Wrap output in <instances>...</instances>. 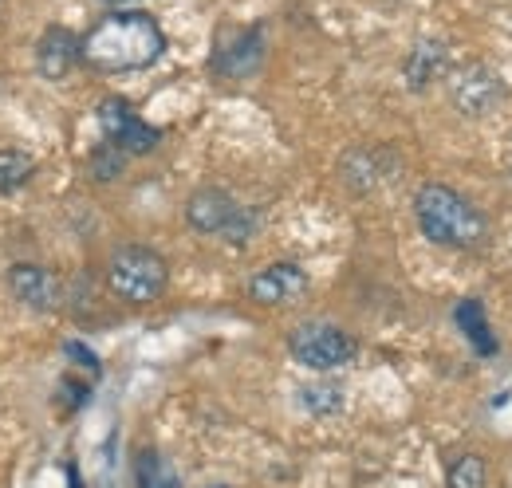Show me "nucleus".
I'll return each instance as SVG.
<instances>
[{"label": "nucleus", "mask_w": 512, "mask_h": 488, "mask_svg": "<svg viewBox=\"0 0 512 488\" xmlns=\"http://www.w3.org/2000/svg\"><path fill=\"white\" fill-rule=\"evenodd\" d=\"M304 292H308V272L300 264H292V260L264 264L253 280H249V300L260 307L296 304Z\"/></svg>", "instance_id": "1a4fd4ad"}, {"label": "nucleus", "mask_w": 512, "mask_h": 488, "mask_svg": "<svg viewBox=\"0 0 512 488\" xmlns=\"http://www.w3.org/2000/svg\"><path fill=\"white\" fill-rule=\"evenodd\" d=\"M288 351L300 366H312V370H339L359 355V343L335 327V323H323V319H308L300 327H292L288 335Z\"/></svg>", "instance_id": "39448f33"}, {"label": "nucleus", "mask_w": 512, "mask_h": 488, "mask_svg": "<svg viewBox=\"0 0 512 488\" xmlns=\"http://www.w3.org/2000/svg\"><path fill=\"white\" fill-rule=\"evenodd\" d=\"M186 221L205 237H225L229 244H245L256 233V213L245 209L233 193L205 185L186 201Z\"/></svg>", "instance_id": "20e7f679"}, {"label": "nucleus", "mask_w": 512, "mask_h": 488, "mask_svg": "<svg viewBox=\"0 0 512 488\" xmlns=\"http://www.w3.org/2000/svg\"><path fill=\"white\" fill-rule=\"evenodd\" d=\"M446 71V52H442V44H418L414 52H410V60H406V83H410V91H422L426 83H434L438 75Z\"/></svg>", "instance_id": "ddd939ff"}, {"label": "nucleus", "mask_w": 512, "mask_h": 488, "mask_svg": "<svg viewBox=\"0 0 512 488\" xmlns=\"http://www.w3.org/2000/svg\"><path fill=\"white\" fill-rule=\"evenodd\" d=\"M99 126H103L107 142H111L115 150H123L127 158L130 154H150V150L162 142V130L150 126V122L142 119L127 99H119V95H111V99L99 103Z\"/></svg>", "instance_id": "423d86ee"}, {"label": "nucleus", "mask_w": 512, "mask_h": 488, "mask_svg": "<svg viewBox=\"0 0 512 488\" xmlns=\"http://www.w3.org/2000/svg\"><path fill=\"white\" fill-rule=\"evenodd\" d=\"M449 488H485V461L477 453H465L449 465Z\"/></svg>", "instance_id": "dca6fc26"}, {"label": "nucleus", "mask_w": 512, "mask_h": 488, "mask_svg": "<svg viewBox=\"0 0 512 488\" xmlns=\"http://www.w3.org/2000/svg\"><path fill=\"white\" fill-rule=\"evenodd\" d=\"M414 221L438 248H477L485 241V213L442 182H426L414 193Z\"/></svg>", "instance_id": "f03ea898"}, {"label": "nucleus", "mask_w": 512, "mask_h": 488, "mask_svg": "<svg viewBox=\"0 0 512 488\" xmlns=\"http://www.w3.org/2000/svg\"><path fill=\"white\" fill-rule=\"evenodd\" d=\"M67 355H71V359H79V363L87 366L91 374H99V359H95V355H91L83 343H67Z\"/></svg>", "instance_id": "6ab92c4d"}, {"label": "nucleus", "mask_w": 512, "mask_h": 488, "mask_svg": "<svg viewBox=\"0 0 512 488\" xmlns=\"http://www.w3.org/2000/svg\"><path fill=\"white\" fill-rule=\"evenodd\" d=\"M123 166H127V154L115 150L111 142H103V146L91 154V174H95L99 182H115V178L123 174Z\"/></svg>", "instance_id": "f3484780"}, {"label": "nucleus", "mask_w": 512, "mask_h": 488, "mask_svg": "<svg viewBox=\"0 0 512 488\" xmlns=\"http://www.w3.org/2000/svg\"><path fill=\"white\" fill-rule=\"evenodd\" d=\"M103 4H115V8H127V4H138V0H103Z\"/></svg>", "instance_id": "aec40b11"}, {"label": "nucleus", "mask_w": 512, "mask_h": 488, "mask_svg": "<svg viewBox=\"0 0 512 488\" xmlns=\"http://www.w3.org/2000/svg\"><path fill=\"white\" fill-rule=\"evenodd\" d=\"M213 488H225V485H213Z\"/></svg>", "instance_id": "412c9836"}, {"label": "nucleus", "mask_w": 512, "mask_h": 488, "mask_svg": "<svg viewBox=\"0 0 512 488\" xmlns=\"http://www.w3.org/2000/svg\"><path fill=\"white\" fill-rule=\"evenodd\" d=\"M134 481H138V488H182L174 465H170L158 449H142V453H138V461H134Z\"/></svg>", "instance_id": "4468645a"}, {"label": "nucleus", "mask_w": 512, "mask_h": 488, "mask_svg": "<svg viewBox=\"0 0 512 488\" xmlns=\"http://www.w3.org/2000/svg\"><path fill=\"white\" fill-rule=\"evenodd\" d=\"M166 32L150 12L119 8L83 36V63L103 75H127L162 60Z\"/></svg>", "instance_id": "f257e3e1"}, {"label": "nucleus", "mask_w": 512, "mask_h": 488, "mask_svg": "<svg viewBox=\"0 0 512 488\" xmlns=\"http://www.w3.org/2000/svg\"><path fill=\"white\" fill-rule=\"evenodd\" d=\"M260 60H264V32L253 24V28H225L217 36L209 67L221 79H245L260 67Z\"/></svg>", "instance_id": "0eeeda50"}, {"label": "nucleus", "mask_w": 512, "mask_h": 488, "mask_svg": "<svg viewBox=\"0 0 512 488\" xmlns=\"http://www.w3.org/2000/svg\"><path fill=\"white\" fill-rule=\"evenodd\" d=\"M170 284V264L146 248V244H123L107 260V288L127 304H154Z\"/></svg>", "instance_id": "7ed1b4c3"}, {"label": "nucleus", "mask_w": 512, "mask_h": 488, "mask_svg": "<svg viewBox=\"0 0 512 488\" xmlns=\"http://www.w3.org/2000/svg\"><path fill=\"white\" fill-rule=\"evenodd\" d=\"M449 99L461 115L469 119H485L501 99H505V79L497 71H489L485 63H473L465 67L453 83H449Z\"/></svg>", "instance_id": "6e6552de"}, {"label": "nucleus", "mask_w": 512, "mask_h": 488, "mask_svg": "<svg viewBox=\"0 0 512 488\" xmlns=\"http://www.w3.org/2000/svg\"><path fill=\"white\" fill-rule=\"evenodd\" d=\"M300 394H304V406L312 414H335L343 406V390L339 386H304Z\"/></svg>", "instance_id": "a211bd4d"}, {"label": "nucleus", "mask_w": 512, "mask_h": 488, "mask_svg": "<svg viewBox=\"0 0 512 488\" xmlns=\"http://www.w3.org/2000/svg\"><path fill=\"white\" fill-rule=\"evenodd\" d=\"M8 288L20 304H28L32 311H52L60 304V280L56 272L40 268V264H16L8 272Z\"/></svg>", "instance_id": "9d476101"}, {"label": "nucleus", "mask_w": 512, "mask_h": 488, "mask_svg": "<svg viewBox=\"0 0 512 488\" xmlns=\"http://www.w3.org/2000/svg\"><path fill=\"white\" fill-rule=\"evenodd\" d=\"M453 323L461 327V335L469 339V347L481 355V359H489V355H497V335H493V327H489V315H485V304L481 300H461V304L453 307Z\"/></svg>", "instance_id": "f8f14e48"}, {"label": "nucleus", "mask_w": 512, "mask_h": 488, "mask_svg": "<svg viewBox=\"0 0 512 488\" xmlns=\"http://www.w3.org/2000/svg\"><path fill=\"white\" fill-rule=\"evenodd\" d=\"M32 174H36V162L24 150H16V146H4L0 150V193H12L20 185H28Z\"/></svg>", "instance_id": "2eb2a0df"}, {"label": "nucleus", "mask_w": 512, "mask_h": 488, "mask_svg": "<svg viewBox=\"0 0 512 488\" xmlns=\"http://www.w3.org/2000/svg\"><path fill=\"white\" fill-rule=\"evenodd\" d=\"M75 63H83V40H75L67 28H48L36 44V67L44 79H64Z\"/></svg>", "instance_id": "9b49d317"}]
</instances>
